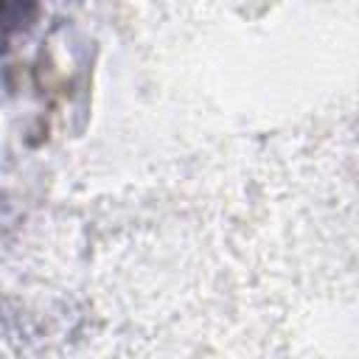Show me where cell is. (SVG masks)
<instances>
[{
    "instance_id": "cell-1",
    "label": "cell",
    "mask_w": 359,
    "mask_h": 359,
    "mask_svg": "<svg viewBox=\"0 0 359 359\" xmlns=\"http://www.w3.org/2000/svg\"><path fill=\"white\" fill-rule=\"evenodd\" d=\"M36 8L34 6H22V3H0V48L28 25L31 14Z\"/></svg>"
}]
</instances>
